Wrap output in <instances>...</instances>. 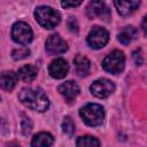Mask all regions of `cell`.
Returning a JSON list of instances; mask_svg holds the SVG:
<instances>
[{
  "mask_svg": "<svg viewBox=\"0 0 147 147\" xmlns=\"http://www.w3.org/2000/svg\"><path fill=\"white\" fill-rule=\"evenodd\" d=\"M75 123L72 121V118L70 116H65L63 118V122H62V131L68 136V137H71L74 133H75Z\"/></svg>",
  "mask_w": 147,
  "mask_h": 147,
  "instance_id": "19",
  "label": "cell"
},
{
  "mask_svg": "<svg viewBox=\"0 0 147 147\" xmlns=\"http://www.w3.org/2000/svg\"><path fill=\"white\" fill-rule=\"evenodd\" d=\"M68 28H69L70 32H72V33H77L78 32V24H77V21L75 20V17H70L69 18Z\"/></svg>",
  "mask_w": 147,
  "mask_h": 147,
  "instance_id": "23",
  "label": "cell"
},
{
  "mask_svg": "<svg viewBox=\"0 0 147 147\" xmlns=\"http://www.w3.org/2000/svg\"><path fill=\"white\" fill-rule=\"evenodd\" d=\"M142 30H144V34H146V17H144L142 21Z\"/></svg>",
  "mask_w": 147,
  "mask_h": 147,
  "instance_id": "25",
  "label": "cell"
},
{
  "mask_svg": "<svg viewBox=\"0 0 147 147\" xmlns=\"http://www.w3.org/2000/svg\"><path fill=\"white\" fill-rule=\"evenodd\" d=\"M83 2V0H61V6L63 8H71L77 7Z\"/></svg>",
  "mask_w": 147,
  "mask_h": 147,
  "instance_id": "22",
  "label": "cell"
},
{
  "mask_svg": "<svg viewBox=\"0 0 147 147\" xmlns=\"http://www.w3.org/2000/svg\"><path fill=\"white\" fill-rule=\"evenodd\" d=\"M90 91L94 96L99 99H106L115 91V84L110 79L100 78L92 83V85L90 86Z\"/></svg>",
  "mask_w": 147,
  "mask_h": 147,
  "instance_id": "8",
  "label": "cell"
},
{
  "mask_svg": "<svg viewBox=\"0 0 147 147\" xmlns=\"http://www.w3.org/2000/svg\"><path fill=\"white\" fill-rule=\"evenodd\" d=\"M137 29L133 26H125L123 28V30L118 33L117 39L121 44L123 45H129L133 39H136L137 37Z\"/></svg>",
  "mask_w": 147,
  "mask_h": 147,
  "instance_id": "17",
  "label": "cell"
},
{
  "mask_svg": "<svg viewBox=\"0 0 147 147\" xmlns=\"http://www.w3.org/2000/svg\"><path fill=\"white\" fill-rule=\"evenodd\" d=\"M86 15L91 20L108 21L110 18V10L102 0H91L86 7Z\"/></svg>",
  "mask_w": 147,
  "mask_h": 147,
  "instance_id": "7",
  "label": "cell"
},
{
  "mask_svg": "<svg viewBox=\"0 0 147 147\" xmlns=\"http://www.w3.org/2000/svg\"><path fill=\"white\" fill-rule=\"evenodd\" d=\"M79 115L88 126H99L105 119V109L98 103H87L80 108Z\"/></svg>",
  "mask_w": 147,
  "mask_h": 147,
  "instance_id": "3",
  "label": "cell"
},
{
  "mask_svg": "<svg viewBox=\"0 0 147 147\" xmlns=\"http://www.w3.org/2000/svg\"><path fill=\"white\" fill-rule=\"evenodd\" d=\"M86 40L91 48L100 49V48L105 47L107 45V42L109 41V32L105 28L95 25L88 32Z\"/></svg>",
  "mask_w": 147,
  "mask_h": 147,
  "instance_id": "6",
  "label": "cell"
},
{
  "mask_svg": "<svg viewBox=\"0 0 147 147\" xmlns=\"http://www.w3.org/2000/svg\"><path fill=\"white\" fill-rule=\"evenodd\" d=\"M68 71H69V64L62 57L55 59L54 61L51 62V64L48 67L49 76L52 78H55V79H62V78H64L67 76Z\"/></svg>",
  "mask_w": 147,
  "mask_h": 147,
  "instance_id": "10",
  "label": "cell"
},
{
  "mask_svg": "<svg viewBox=\"0 0 147 147\" xmlns=\"http://www.w3.org/2000/svg\"><path fill=\"white\" fill-rule=\"evenodd\" d=\"M74 65H75V71L79 77H85L88 75L90 69H91V62L90 60L82 55V54H77L74 59Z\"/></svg>",
  "mask_w": 147,
  "mask_h": 147,
  "instance_id": "14",
  "label": "cell"
},
{
  "mask_svg": "<svg viewBox=\"0 0 147 147\" xmlns=\"http://www.w3.org/2000/svg\"><path fill=\"white\" fill-rule=\"evenodd\" d=\"M102 67L106 71L117 75L124 70L125 67V56L124 53L119 49H115L109 53L102 61Z\"/></svg>",
  "mask_w": 147,
  "mask_h": 147,
  "instance_id": "4",
  "label": "cell"
},
{
  "mask_svg": "<svg viewBox=\"0 0 147 147\" xmlns=\"http://www.w3.org/2000/svg\"><path fill=\"white\" fill-rule=\"evenodd\" d=\"M17 80H18L17 74H15L11 70H7L0 74V87L3 91H7V92L13 91L17 84Z\"/></svg>",
  "mask_w": 147,
  "mask_h": 147,
  "instance_id": "13",
  "label": "cell"
},
{
  "mask_svg": "<svg viewBox=\"0 0 147 147\" xmlns=\"http://www.w3.org/2000/svg\"><path fill=\"white\" fill-rule=\"evenodd\" d=\"M18 100L25 107L39 113H44L49 108V100L40 88H22L18 93Z\"/></svg>",
  "mask_w": 147,
  "mask_h": 147,
  "instance_id": "1",
  "label": "cell"
},
{
  "mask_svg": "<svg viewBox=\"0 0 147 147\" xmlns=\"http://www.w3.org/2000/svg\"><path fill=\"white\" fill-rule=\"evenodd\" d=\"M37 75H38V68L36 65H32V64H26V65H23L18 72H17V76L18 78H21L23 82L25 83H31L33 82L36 78H37Z\"/></svg>",
  "mask_w": 147,
  "mask_h": 147,
  "instance_id": "15",
  "label": "cell"
},
{
  "mask_svg": "<svg viewBox=\"0 0 147 147\" xmlns=\"http://www.w3.org/2000/svg\"><path fill=\"white\" fill-rule=\"evenodd\" d=\"M45 49L49 55H59L68 51V44L59 33H53L47 38Z\"/></svg>",
  "mask_w": 147,
  "mask_h": 147,
  "instance_id": "9",
  "label": "cell"
},
{
  "mask_svg": "<svg viewBox=\"0 0 147 147\" xmlns=\"http://www.w3.org/2000/svg\"><path fill=\"white\" fill-rule=\"evenodd\" d=\"M21 127H22L21 129L22 130V133L24 136H28L31 132V130H32V122H31V119L29 117L24 116L23 119H22V123H21Z\"/></svg>",
  "mask_w": 147,
  "mask_h": 147,
  "instance_id": "21",
  "label": "cell"
},
{
  "mask_svg": "<svg viewBox=\"0 0 147 147\" xmlns=\"http://www.w3.org/2000/svg\"><path fill=\"white\" fill-rule=\"evenodd\" d=\"M30 49L28 47H20V48H16L11 53V57L13 60L15 61H20V60H23L28 56H30Z\"/></svg>",
  "mask_w": 147,
  "mask_h": 147,
  "instance_id": "20",
  "label": "cell"
},
{
  "mask_svg": "<svg viewBox=\"0 0 147 147\" xmlns=\"http://www.w3.org/2000/svg\"><path fill=\"white\" fill-rule=\"evenodd\" d=\"M59 92L68 103H72L75 101V99L77 98V95L79 94L80 90L76 82L67 80L59 86Z\"/></svg>",
  "mask_w": 147,
  "mask_h": 147,
  "instance_id": "11",
  "label": "cell"
},
{
  "mask_svg": "<svg viewBox=\"0 0 147 147\" xmlns=\"http://www.w3.org/2000/svg\"><path fill=\"white\" fill-rule=\"evenodd\" d=\"M11 38L20 45H29L33 39L32 29L25 22H16L11 28Z\"/></svg>",
  "mask_w": 147,
  "mask_h": 147,
  "instance_id": "5",
  "label": "cell"
},
{
  "mask_svg": "<svg viewBox=\"0 0 147 147\" xmlns=\"http://www.w3.org/2000/svg\"><path fill=\"white\" fill-rule=\"evenodd\" d=\"M76 145L78 147H93V146H100V141L92 136H84L79 137Z\"/></svg>",
  "mask_w": 147,
  "mask_h": 147,
  "instance_id": "18",
  "label": "cell"
},
{
  "mask_svg": "<svg viewBox=\"0 0 147 147\" xmlns=\"http://www.w3.org/2000/svg\"><path fill=\"white\" fill-rule=\"evenodd\" d=\"M34 18L36 21L45 29H53L55 28L60 21H61V15L57 10L49 6H39L36 8L34 13Z\"/></svg>",
  "mask_w": 147,
  "mask_h": 147,
  "instance_id": "2",
  "label": "cell"
},
{
  "mask_svg": "<svg viewBox=\"0 0 147 147\" xmlns=\"http://www.w3.org/2000/svg\"><path fill=\"white\" fill-rule=\"evenodd\" d=\"M114 5L122 16H127L140 6V0H114Z\"/></svg>",
  "mask_w": 147,
  "mask_h": 147,
  "instance_id": "12",
  "label": "cell"
},
{
  "mask_svg": "<svg viewBox=\"0 0 147 147\" xmlns=\"http://www.w3.org/2000/svg\"><path fill=\"white\" fill-rule=\"evenodd\" d=\"M54 142V137L48 132H39L32 138L31 146L33 147H47L52 146Z\"/></svg>",
  "mask_w": 147,
  "mask_h": 147,
  "instance_id": "16",
  "label": "cell"
},
{
  "mask_svg": "<svg viewBox=\"0 0 147 147\" xmlns=\"http://www.w3.org/2000/svg\"><path fill=\"white\" fill-rule=\"evenodd\" d=\"M132 57H133V60H134V62H136L137 65H141L142 64L144 60H142V55H141V49L134 51L132 53Z\"/></svg>",
  "mask_w": 147,
  "mask_h": 147,
  "instance_id": "24",
  "label": "cell"
}]
</instances>
